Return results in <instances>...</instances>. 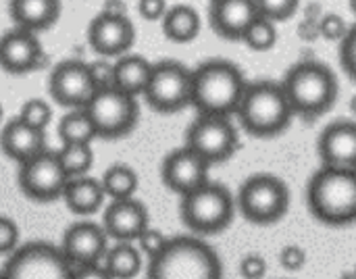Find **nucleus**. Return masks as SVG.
<instances>
[{"label":"nucleus","instance_id":"obj_1","mask_svg":"<svg viewBox=\"0 0 356 279\" xmlns=\"http://www.w3.org/2000/svg\"><path fill=\"white\" fill-rule=\"evenodd\" d=\"M246 88L242 69L232 61L211 58L192 69V106L198 115H236Z\"/></svg>","mask_w":356,"mask_h":279},{"label":"nucleus","instance_id":"obj_2","mask_svg":"<svg viewBox=\"0 0 356 279\" xmlns=\"http://www.w3.org/2000/svg\"><path fill=\"white\" fill-rule=\"evenodd\" d=\"M148 279H223V263L204 240L177 236L148 261Z\"/></svg>","mask_w":356,"mask_h":279},{"label":"nucleus","instance_id":"obj_3","mask_svg":"<svg viewBox=\"0 0 356 279\" xmlns=\"http://www.w3.org/2000/svg\"><path fill=\"white\" fill-rule=\"evenodd\" d=\"M307 202L315 219L340 228L356 221V171L321 167L309 182Z\"/></svg>","mask_w":356,"mask_h":279},{"label":"nucleus","instance_id":"obj_4","mask_svg":"<svg viewBox=\"0 0 356 279\" xmlns=\"http://www.w3.org/2000/svg\"><path fill=\"white\" fill-rule=\"evenodd\" d=\"M236 115L250 136L275 138L290 127L294 119V109L282 83L257 81L248 83Z\"/></svg>","mask_w":356,"mask_h":279},{"label":"nucleus","instance_id":"obj_5","mask_svg":"<svg viewBox=\"0 0 356 279\" xmlns=\"http://www.w3.org/2000/svg\"><path fill=\"white\" fill-rule=\"evenodd\" d=\"M282 88L294 109V115L309 119L327 113L340 92L336 73L319 61H302L294 65L286 73Z\"/></svg>","mask_w":356,"mask_h":279},{"label":"nucleus","instance_id":"obj_6","mask_svg":"<svg viewBox=\"0 0 356 279\" xmlns=\"http://www.w3.org/2000/svg\"><path fill=\"white\" fill-rule=\"evenodd\" d=\"M236 198L221 184H204L181 196L179 215L188 230L198 236H213L229 228L236 215Z\"/></svg>","mask_w":356,"mask_h":279},{"label":"nucleus","instance_id":"obj_7","mask_svg":"<svg viewBox=\"0 0 356 279\" xmlns=\"http://www.w3.org/2000/svg\"><path fill=\"white\" fill-rule=\"evenodd\" d=\"M236 207L246 221L254 225H271L288 213L290 190L277 175L259 173L242 184L236 196Z\"/></svg>","mask_w":356,"mask_h":279},{"label":"nucleus","instance_id":"obj_8","mask_svg":"<svg viewBox=\"0 0 356 279\" xmlns=\"http://www.w3.org/2000/svg\"><path fill=\"white\" fill-rule=\"evenodd\" d=\"M96 129V138L117 140L134 131L140 119L138 98L117 88L98 90L83 109Z\"/></svg>","mask_w":356,"mask_h":279},{"label":"nucleus","instance_id":"obj_9","mask_svg":"<svg viewBox=\"0 0 356 279\" xmlns=\"http://www.w3.org/2000/svg\"><path fill=\"white\" fill-rule=\"evenodd\" d=\"M2 276L4 279H73V265L60 246L38 240L8 255Z\"/></svg>","mask_w":356,"mask_h":279},{"label":"nucleus","instance_id":"obj_10","mask_svg":"<svg viewBox=\"0 0 356 279\" xmlns=\"http://www.w3.org/2000/svg\"><path fill=\"white\" fill-rule=\"evenodd\" d=\"M146 102L156 113H177L192 104V69L179 61L152 65V75L144 92Z\"/></svg>","mask_w":356,"mask_h":279},{"label":"nucleus","instance_id":"obj_11","mask_svg":"<svg viewBox=\"0 0 356 279\" xmlns=\"http://www.w3.org/2000/svg\"><path fill=\"white\" fill-rule=\"evenodd\" d=\"M186 146L209 165L225 163L238 150V131L229 117L198 115L186 131Z\"/></svg>","mask_w":356,"mask_h":279},{"label":"nucleus","instance_id":"obj_12","mask_svg":"<svg viewBox=\"0 0 356 279\" xmlns=\"http://www.w3.org/2000/svg\"><path fill=\"white\" fill-rule=\"evenodd\" d=\"M69 175L60 165L58 152L44 150L31 161L19 165V188L35 202H52L63 198L69 184Z\"/></svg>","mask_w":356,"mask_h":279},{"label":"nucleus","instance_id":"obj_13","mask_svg":"<svg viewBox=\"0 0 356 279\" xmlns=\"http://www.w3.org/2000/svg\"><path fill=\"white\" fill-rule=\"evenodd\" d=\"M48 92L54 102L71 111L86 109L92 96L96 94L94 81L90 77L88 63L69 58L58 63L48 79Z\"/></svg>","mask_w":356,"mask_h":279},{"label":"nucleus","instance_id":"obj_14","mask_svg":"<svg viewBox=\"0 0 356 279\" xmlns=\"http://www.w3.org/2000/svg\"><path fill=\"white\" fill-rule=\"evenodd\" d=\"M209 171L211 165L202 157H198L188 146H181L165 157L161 167V177L171 192L186 196L211 182Z\"/></svg>","mask_w":356,"mask_h":279},{"label":"nucleus","instance_id":"obj_15","mask_svg":"<svg viewBox=\"0 0 356 279\" xmlns=\"http://www.w3.org/2000/svg\"><path fill=\"white\" fill-rule=\"evenodd\" d=\"M108 240L111 238L106 236L102 225L92 221H79L65 230L60 250L73 267L98 265L104 261V255L111 248Z\"/></svg>","mask_w":356,"mask_h":279},{"label":"nucleus","instance_id":"obj_16","mask_svg":"<svg viewBox=\"0 0 356 279\" xmlns=\"http://www.w3.org/2000/svg\"><path fill=\"white\" fill-rule=\"evenodd\" d=\"M88 42L102 58L123 56L136 42V29L127 15L98 13L88 25Z\"/></svg>","mask_w":356,"mask_h":279},{"label":"nucleus","instance_id":"obj_17","mask_svg":"<svg viewBox=\"0 0 356 279\" xmlns=\"http://www.w3.org/2000/svg\"><path fill=\"white\" fill-rule=\"evenodd\" d=\"M44 50L38 40V33L13 27L0 35V67L6 73L23 75L44 67Z\"/></svg>","mask_w":356,"mask_h":279},{"label":"nucleus","instance_id":"obj_18","mask_svg":"<svg viewBox=\"0 0 356 279\" xmlns=\"http://www.w3.org/2000/svg\"><path fill=\"white\" fill-rule=\"evenodd\" d=\"M317 150L323 167L356 171V121L330 123L319 136Z\"/></svg>","mask_w":356,"mask_h":279},{"label":"nucleus","instance_id":"obj_19","mask_svg":"<svg viewBox=\"0 0 356 279\" xmlns=\"http://www.w3.org/2000/svg\"><path fill=\"white\" fill-rule=\"evenodd\" d=\"M148 211L136 198L111 200L102 215V228L115 242H136L144 230H148Z\"/></svg>","mask_w":356,"mask_h":279},{"label":"nucleus","instance_id":"obj_20","mask_svg":"<svg viewBox=\"0 0 356 279\" xmlns=\"http://www.w3.org/2000/svg\"><path fill=\"white\" fill-rule=\"evenodd\" d=\"M259 17L254 0H221L211 4L209 10L213 31L225 40H244L248 27Z\"/></svg>","mask_w":356,"mask_h":279},{"label":"nucleus","instance_id":"obj_21","mask_svg":"<svg viewBox=\"0 0 356 279\" xmlns=\"http://www.w3.org/2000/svg\"><path fill=\"white\" fill-rule=\"evenodd\" d=\"M0 148L10 161L23 165V163L31 161L33 157L42 154L44 150H48L46 134L42 129H35V127L23 123L17 117V119L8 121L4 125V129L0 131Z\"/></svg>","mask_w":356,"mask_h":279},{"label":"nucleus","instance_id":"obj_22","mask_svg":"<svg viewBox=\"0 0 356 279\" xmlns=\"http://www.w3.org/2000/svg\"><path fill=\"white\" fill-rule=\"evenodd\" d=\"M8 13L15 27L38 33L58 21L60 0H8Z\"/></svg>","mask_w":356,"mask_h":279},{"label":"nucleus","instance_id":"obj_23","mask_svg":"<svg viewBox=\"0 0 356 279\" xmlns=\"http://www.w3.org/2000/svg\"><path fill=\"white\" fill-rule=\"evenodd\" d=\"M152 75V63L140 54H123L115 61V88L129 96H144Z\"/></svg>","mask_w":356,"mask_h":279},{"label":"nucleus","instance_id":"obj_24","mask_svg":"<svg viewBox=\"0 0 356 279\" xmlns=\"http://www.w3.org/2000/svg\"><path fill=\"white\" fill-rule=\"evenodd\" d=\"M104 198H106V194H104V188H102L100 180H94L90 175L71 177L67 188H65V194H63L65 205L75 215H94V213H98Z\"/></svg>","mask_w":356,"mask_h":279},{"label":"nucleus","instance_id":"obj_25","mask_svg":"<svg viewBox=\"0 0 356 279\" xmlns=\"http://www.w3.org/2000/svg\"><path fill=\"white\" fill-rule=\"evenodd\" d=\"M200 15L190 4H175L163 17V33L177 44H188L200 33Z\"/></svg>","mask_w":356,"mask_h":279},{"label":"nucleus","instance_id":"obj_26","mask_svg":"<svg viewBox=\"0 0 356 279\" xmlns=\"http://www.w3.org/2000/svg\"><path fill=\"white\" fill-rule=\"evenodd\" d=\"M102 265L113 279H134L142 271L144 257L136 242H115V246L106 250Z\"/></svg>","mask_w":356,"mask_h":279},{"label":"nucleus","instance_id":"obj_27","mask_svg":"<svg viewBox=\"0 0 356 279\" xmlns=\"http://www.w3.org/2000/svg\"><path fill=\"white\" fill-rule=\"evenodd\" d=\"M100 184L104 188V194L111 200H125V198L136 196L140 180H138V173L129 165L115 163L102 173Z\"/></svg>","mask_w":356,"mask_h":279},{"label":"nucleus","instance_id":"obj_28","mask_svg":"<svg viewBox=\"0 0 356 279\" xmlns=\"http://www.w3.org/2000/svg\"><path fill=\"white\" fill-rule=\"evenodd\" d=\"M58 138L63 144H92L96 129L83 109H75L63 115L58 123Z\"/></svg>","mask_w":356,"mask_h":279},{"label":"nucleus","instance_id":"obj_29","mask_svg":"<svg viewBox=\"0 0 356 279\" xmlns=\"http://www.w3.org/2000/svg\"><path fill=\"white\" fill-rule=\"evenodd\" d=\"M56 152L69 177H83L92 169L94 163L92 144H63V148Z\"/></svg>","mask_w":356,"mask_h":279},{"label":"nucleus","instance_id":"obj_30","mask_svg":"<svg viewBox=\"0 0 356 279\" xmlns=\"http://www.w3.org/2000/svg\"><path fill=\"white\" fill-rule=\"evenodd\" d=\"M252 50L257 52H267L277 44V27L275 21L267 19V17H259L246 31L244 40Z\"/></svg>","mask_w":356,"mask_h":279},{"label":"nucleus","instance_id":"obj_31","mask_svg":"<svg viewBox=\"0 0 356 279\" xmlns=\"http://www.w3.org/2000/svg\"><path fill=\"white\" fill-rule=\"evenodd\" d=\"M19 119L35 129H46L50 119H52V109L46 100L42 98H29L27 102H23L21 111H19Z\"/></svg>","mask_w":356,"mask_h":279},{"label":"nucleus","instance_id":"obj_32","mask_svg":"<svg viewBox=\"0 0 356 279\" xmlns=\"http://www.w3.org/2000/svg\"><path fill=\"white\" fill-rule=\"evenodd\" d=\"M254 4L261 17H267L277 23L290 19L296 13L300 0H254Z\"/></svg>","mask_w":356,"mask_h":279},{"label":"nucleus","instance_id":"obj_33","mask_svg":"<svg viewBox=\"0 0 356 279\" xmlns=\"http://www.w3.org/2000/svg\"><path fill=\"white\" fill-rule=\"evenodd\" d=\"M167 242H169V238H167L163 232L148 228V230H144L142 236L136 240V246L140 248L142 257H146V259L150 261V259H154L156 255L163 253V248L167 246Z\"/></svg>","mask_w":356,"mask_h":279},{"label":"nucleus","instance_id":"obj_34","mask_svg":"<svg viewBox=\"0 0 356 279\" xmlns=\"http://www.w3.org/2000/svg\"><path fill=\"white\" fill-rule=\"evenodd\" d=\"M88 69L96 92L115 88V63H111L108 58H98L94 63H88Z\"/></svg>","mask_w":356,"mask_h":279},{"label":"nucleus","instance_id":"obj_35","mask_svg":"<svg viewBox=\"0 0 356 279\" xmlns=\"http://www.w3.org/2000/svg\"><path fill=\"white\" fill-rule=\"evenodd\" d=\"M348 25L344 21V17H340L338 13H327L323 15L321 23H319V31L325 40L330 42H342L348 33Z\"/></svg>","mask_w":356,"mask_h":279},{"label":"nucleus","instance_id":"obj_36","mask_svg":"<svg viewBox=\"0 0 356 279\" xmlns=\"http://www.w3.org/2000/svg\"><path fill=\"white\" fill-rule=\"evenodd\" d=\"M340 63L344 73L356 81V25L348 29L346 38L340 42Z\"/></svg>","mask_w":356,"mask_h":279},{"label":"nucleus","instance_id":"obj_37","mask_svg":"<svg viewBox=\"0 0 356 279\" xmlns=\"http://www.w3.org/2000/svg\"><path fill=\"white\" fill-rule=\"evenodd\" d=\"M19 225L10 219L0 215V255H13L19 244Z\"/></svg>","mask_w":356,"mask_h":279},{"label":"nucleus","instance_id":"obj_38","mask_svg":"<svg viewBox=\"0 0 356 279\" xmlns=\"http://www.w3.org/2000/svg\"><path fill=\"white\" fill-rule=\"evenodd\" d=\"M280 263L290 273L300 271L305 267V263H307V250L302 246H298V244H288L280 253Z\"/></svg>","mask_w":356,"mask_h":279},{"label":"nucleus","instance_id":"obj_39","mask_svg":"<svg viewBox=\"0 0 356 279\" xmlns=\"http://www.w3.org/2000/svg\"><path fill=\"white\" fill-rule=\"evenodd\" d=\"M238 271H240V276L244 279H263L267 276V261L261 255H257V253L246 255L240 261Z\"/></svg>","mask_w":356,"mask_h":279},{"label":"nucleus","instance_id":"obj_40","mask_svg":"<svg viewBox=\"0 0 356 279\" xmlns=\"http://www.w3.org/2000/svg\"><path fill=\"white\" fill-rule=\"evenodd\" d=\"M167 10V0H138V13L146 21H163Z\"/></svg>","mask_w":356,"mask_h":279},{"label":"nucleus","instance_id":"obj_41","mask_svg":"<svg viewBox=\"0 0 356 279\" xmlns=\"http://www.w3.org/2000/svg\"><path fill=\"white\" fill-rule=\"evenodd\" d=\"M73 279H113V276L104 269L102 263H98V265L73 267Z\"/></svg>","mask_w":356,"mask_h":279},{"label":"nucleus","instance_id":"obj_42","mask_svg":"<svg viewBox=\"0 0 356 279\" xmlns=\"http://www.w3.org/2000/svg\"><path fill=\"white\" fill-rule=\"evenodd\" d=\"M100 13H106V15H127V4L123 0H104L102 4V10Z\"/></svg>","mask_w":356,"mask_h":279},{"label":"nucleus","instance_id":"obj_43","mask_svg":"<svg viewBox=\"0 0 356 279\" xmlns=\"http://www.w3.org/2000/svg\"><path fill=\"white\" fill-rule=\"evenodd\" d=\"M350 111H353V113L356 115V94L353 96V98H350Z\"/></svg>","mask_w":356,"mask_h":279},{"label":"nucleus","instance_id":"obj_44","mask_svg":"<svg viewBox=\"0 0 356 279\" xmlns=\"http://www.w3.org/2000/svg\"><path fill=\"white\" fill-rule=\"evenodd\" d=\"M350 10L356 15V0H350Z\"/></svg>","mask_w":356,"mask_h":279},{"label":"nucleus","instance_id":"obj_45","mask_svg":"<svg viewBox=\"0 0 356 279\" xmlns=\"http://www.w3.org/2000/svg\"><path fill=\"white\" fill-rule=\"evenodd\" d=\"M0 119H2V104H0Z\"/></svg>","mask_w":356,"mask_h":279},{"label":"nucleus","instance_id":"obj_46","mask_svg":"<svg viewBox=\"0 0 356 279\" xmlns=\"http://www.w3.org/2000/svg\"><path fill=\"white\" fill-rule=\"evenodd\" d=\"M215 2H221V0H211V4H215Z\"/></svg>","mask_w":356,"mask_h":279},{"label":"nucleus","instance_id":"obj_47","mask_svg":"<svg viewBox=\"0 0 356 279\" xmlns=\"http://www.w3.org/2000/svg\"><path fill=\"white\" fill-rule=\"evenodd\" d=\"M0 279H4V276H2V271H0Z\"/></svg>","mask_w":356,"mask_h":279},{"label":"nucleus","instance_id":"obj_48","mask_svg":"<svg viewBox=\"0 0 356 279\" xmlns=\"http://www.w3.org/2000/svg\"><path fill=\"white\" fill-rule=\"evenodd\" d=\"M355 278H356V267H355Z\"/></svg>","mask_w":356,"mask_h":279}]
</instances>
